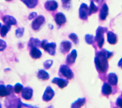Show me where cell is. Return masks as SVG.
Segmentation results:
<instances>
[{
	"mask_svg": "<svg viewBox=\"0 0 122 108\" xmlns=\"http://www.w3.org/2000/svg\"><path fill=\"white\" fill-rule=\"evenodd\" d=\"M108 58H107L100 51L96 53L94 58V63L97 70L101 73H105L109 68L108 62Z\"/></svg>",
	"mask_w": 122,
	"mask_h": 108,
	"instance_id": "obj_1",
	"label": "cell"
},
{
	"mask_svg": "<svg viewBox=\"0 0 122 108\" xmlns=\"http://www.w3.org/2000/svg\"><path fill=\"white\" fill-rule=\"evenodd\" d=\"M4 104L7 108H17L22 107V102L20 98L16 97L14 94H11L5 98Z\"/></svg>",
	"mask_w": 122,
	"mask_h": 108,
	"instance_id": "obj_2",
	"label": "cell"
},
{
	"mask_svg": "<svg viewBox=\"0 0 122 108\" xmlns=\"http://www.w3.org/2000/svg\"><path fill=\"white\" fill-rule=\"evenodd\" d=\"M108 28L105 27H102L99 26L96 31V36L94 37L95 41L97 42L98 46L101 48L104 42V33H106Z\"/></svg>",
	"mask_w": 122,
	"mask_h": 108,
	"instance_id": "obj_3",
	"label": "cell"
},
{
	"mask_svg": "<svg viewBox=\"0 0 122 108\" xmlns=\"http://www.w3.org/2000/svg\"><path fill=\"white\" fill-rule=\"evenodd\" d=\"M59 74L69 80L72 79L74 77V74L72 70L66 64H62L60 66Z\"/></svg>",
	"mask_w": 122,
	"mask_h": 108,
	"instance_id": "obj_4",
	"label": "cell"
},
{
	"mask_svg": "<svg viewBox=\"0 0 122 108\" xmlns=\"http://www.w3.org/2000/svg\"><path fill=\"white\" fill-rule=\"evenodd\" d=\"M13 87L10 84L5 86L0 84V97H7L13 93Z\"/></svg>",
	"mask_w": 122,
	"mask_h": 108,
	"instance_id": "obj_5",
	"label": "cell"
},
{
	"mask_svg": "<svg viewBox=\"0 0 122 108\" xmlns=\"http://www.w3.org/2000/svg\"><path fill=\"white\" fill-rule=\"evenodd\" d=\"M45 18L42 15H39L36 17L31 23V28L35 31L38 30L41 26L45 22Z\"/></svg>",
	"mask_w": 122,
	"mask_h": 108,
	"instance_id": "obj_6",
	"label": "cell"
},
{
	"mask_svg": "<svg viewBox=\"0 0 122 108\" xmlns=\"http://www.w3.org/2000/svg\"><path fill=\"white\" fill-rule=\"evenodd\" d=\"M79 18L82 20H87L88 16L89 15V7L88 5L84 3H82L79 9Z\"/></svg>",
	"mask_w": 122,
	"mask_h": 108,
	"instance_id": "obj_7",
	"label": "cell"
},
{
	"mask_svg": "<svg viewBox=\"0 0 122 108\" xmlns=\"http://www.w3.org/2000/svg\"><path fill=\"white\" fill-rule=\"evenodd\" d=\"M55 92L51 86H47L42 96V100L45 102H48L51 100L54 96Z\"/></svg>",
	"mask_w": 122,
	"mask_h": 108,
	"instance_id": "obj_8",
	"label": "cell"
},
{
	"mask_svg": "<svg viewBox=\"0 0 122 108\" xmlns=\"http://www.w3.org/2000/svg\"><path fill=\"white\" fill-rule=\"evenodd\" d=\"M56 44L54 42L47 43L42 47L45 51L51 55H54L56 53Z\"/></svg>",
	"mask_w": 122,
	"mask_h": 108,
	"instance_id": "obj_9",
	"label": "cell"
},
{
	"mask_svg": "<svg viewBox=\"0 0 122 108\" xmlns=\"http://www.w3.org/2000/svg\"><path fill=\"white\" fill-rule=\"evenodd\" d=\"M33 89L30 87H26L23 88L21 91V97L25 100H30L33 96Z\"/></svg>",
	"mask_w": 122,
	"mask_h": 108,
	"instance_id": "obj_10",
	"label": "cell"
},
{
	"mask_svg": "<svg viewBox=\"0 0 122 108\" xmlns=\"http://www.w3.org/2000/svg\"><path fill=\"white\" fill-rule=\"evenodd\" d=\"M58 4L55 0H48L44 4V8L49 11H53L58 8Z\"/></svg>",
	"mask_w": 122,
	"mask_h": 108,
	"instance_id": "obj_11",
	"label": "cell"
},
{
	"mask_svg": "<svg viewBox=\"0 0 122 108\" xmlns=\"http://www.w3.org/2000/svg\"><path fill=\"white\" fill-rule=\"evenodd\" d=\"M54 20L57 25L61 26L66 23V18L63 13L58 12L55 15Z\"/></svg>",
	"mask_w": 122,
	"mask_h": 108,
	"instance_id": "obj_12",
	"label": "cell"
},
{
	"mask_svg": "<svg viewBox=\"0 0 122 108\" xmlns=\"http://www.w3.org/2000/svg\"><path fill=\"white\" fill-rule=\"evenodd\" d=\"M51 82L53 84H57L61 89H63L68 85L69 81L66 79L58 77H54L52 80Z\"/></svg>",
	"mask_w": 122,
	"mask_h": 108,
	"instance_id": "obj_13",
	"label": "cell"
},
{
	"mask_svg": "<svg viewBox=\"0 0 122 108\" xmlns=\"http://www.w3.org/2000/svg\"><path fill=\"white\" fill-rule=\"evenodd\" d=\"M2 20L3 22L6 25L11 27V25H16L17 20L14 17L12 16L6 15H4L2 18Z\"/></svg>",
	"mask_w": 122,
	"mask_h": 108,
	"instance_id": "obj_14",
	"label": "cell"
},
{
	"mask_svg": "<svg viewBox=\"0 0 122 108\" xmlns=\"http://www.w3.org/2000/svg\"><path fill=\"white\" fill-rule=\"evenodd\" d=\"M77 56V54L76 50L75 49L72 50L71 52L67 55L65 61L66 63L68 65L73 64L75 62Z\"/></svg>",
	"mask_w": 122,
	"mask_h": 108,
	"instance_id": "obj_15",
	"label": "cell"
},
{
	"mask_svg": "<svg viewBox=\"0 0 122 108\" xmlns=\"http://www.w3.org/2000/svg\"><path fill=\"white\" fill-rule=\"evenodd\" d=\"M71 47V43L69 41H63L60 44V50L61 53H68Z\"/></svg>",
	"mask_w": 122,
	"mask_h": 108,
	"instance_id": "obj_16",
	"label": "cell"
},
{
	"mask_svg": "<svg viewBox=\"0 0 122 108\" xmlns=\"http://www.w3.org/2000/svg\"><path fill=\"white\" fill-rule=\"evenodd\" d=\"M30 55L33 59H36L41 57L42 55V53L40 50L37 48V47H33L30 48Z\"/></svg>",
	"mask_w": 122,
	"mask_h": 108,
	"instance_id": "obj_17",
	"label": "cell"
},
{
	"mask_svg": "<svg viewBox=\"0 0 122 108\" xmlns=\"http://www.w3.org/2000/svg\"><path fill=\"white\" fill-rule=\"evenodd\" d=\"M108 7L106 3H104L102 6L99 14V17L102 20H104L106 19L108 14Z\"/></svg>",
	"mask_w": 122,
	"mask_h": 108,
	"instance_id": "obj_18",
	"label": "cell"
},
{
	"mask_svg": "<svg viewBox=\"0 0 122 108\" xmlns=\"http://www.w3.org/2000/svg\"><path fill=\"white\" fill-rule=\"evenodd\" d=\"M107 41L111 45H114L117 42V35L112 31H109L107 33Z\"/></svg>",
	"mask_w": 122,
	"mask_h": 108,
	"instance_id": "obj_19",
	"label": "cell"
},
{
	"mask_svg": "<svg viewBox=\"0 0 122 108\" xmlns=\"http://www.w3.org/2000/svg\"><path fill=\"white\" fill-rule=\"evenodd\" d=\"M102 92L105 96L110 95L112 92V88L109 83L104 82L102 86Z\"/></svg>",
	"mask_w": 122,
	"mask_h": 108,
	"instance_id": "obj_20",
	"label": "cell"
},
{
	"mask_svg": "<svg viewBox=\"0 0 122 108\" xmlns=\"http://www.w3.org/2000/svg\"><path fill=\"white\" fill-rule=\"evenodd\" d=\"M108 83L113 86H115L118 83V77L117 75L113 72L110 73L108 76Z\"/></svg>",
	"mask_w": 122,
	"mask_h": 108,
	"instance_id": "obj_21",
	"label": "cell"
},
{
	"mask_svg": "<svg viewBox=\"0 0 122 108\" xmlns=\"http://www.w3.org/2000/svg\"><path fill=\"white\" fill-rule=\"evenodd\" d=\"M41 41L38 38H35L34 37H30L29 42H28V46L30 48L35 47H41Z\"/></svg>",
	"mask_w": 122,
	"mask_h": 108,
	"instance_id": "obj_22",
	"label": "cell"
},
{
	"mask_svg": "<svg viewBox=\"0 0 122 108\" xmlns=\"http://www.w3.org/2000/svg\"><path fill=\"white\" fill-rule=\"evenodd\" d=\"M37 77L38 79L42 80H47L50 78L49 74L44 70H40L37 74Z\"/></svg>",
	"mask_w": 122,
	"mask_h": 108,
	"instance_id": "obj_23",
	"label": "cell"
},
{
	"mask_svg": "<svg viewBox=\"0 0 122 108\" xmlns=\"http://www.w3.org/2000/svg\"><path fill=\"white\" fill-rule=\"evenodd\" d=\"M86 102V99L85 98H79L77 100L73 102L71 105V107L73 108H78L82 106Z\"/></svg>",
	"mask_w": 122,
	"mask_h": 108,
	"instance_id": "obj_24",
	"label": "cell"
},
{
	"mask_svg": "<svg viewBox=\"0 0 122 108\" xmlns=\"http://www.w3.org/2000/svg\"><path fill=\"white\" fill-rule=\"evenodd\" d=\"M28 8L32 9L35 8L38 2V0H20Z\"/></svg>",
	"mask_w": 122,
	"mask_h": 108,
	"instance_id": "obj_25",
	"label": "cell"
},
{
	"mask_svg": "<svg viewBox=\"0 0 122 108\" xmlns=\"http://www.w3.org/2000/svg\"><path fill=\"white\" fill-rule=\"evenodd\" d=\"M98 10V7L95 5L92 0H91L90 6L89 8V15L96 13Z\"/></svg>",
	"mask_w": 122,
	"mask_h": 108,
	"instance_id": "obj_26",
	"label": "cell"
},
{
	"mask_svg": "<svg viewBox=\"0 0 122 108\" xmlns=\"http://www.w3.org/2000/svg\"><path fill=\"white\" fill-rule=\"evenodd\" d=\"M10 28V27L7 25H2L0 29V35L2 37H4Z\"/></svg>",
	"mask_w": 122,
	"mask_h": 108,
	"instance_id": "obj_27",
	"label": "cell"
},
{
	"mask_svg": "<svg viewBox=\"0 0 122 108\" xmlns=\"http://www.w3.org/2000/svg\"><path fill=\"white\" fill-rule=\"evenodd\" d=\"M85 40L87 44L89 45H92L95 41V38L93 35L87 34L85 35Z\"/></svg>",
	"mask_w": 122,
	"mask_h": 108,
	"instance_id": "obj_28",
	"label": "cell"
},
{
	"mask_svg": "<svg viewBox=\"0 0 122 108\" xmlns=\"http://www.w3.org/2000/svg\"><path fill=\"white\" fill-rule=\"evenodd\" d=\"M23 88V86L20 83H17L13 87L14 92L16 94H19L22 91Z\"/></svg>",
	"mask_w": 122,
	"mask_h": 108,
	"instance_id": "obj_29",
	"label": "cell"
},
{
	"mask_svg": "<svg viewBox=\"0 0 122 108\" xmlns=\"http://www.w3.org/2000/svg\"><path fill=\"white\" fill-rule=\"evenodd\" d=\"M24 32V28L23 27H18L15 31L16 36L18 38L21 37L22 36Z\"/></svg>",
	"mask_w": 122,
	"mask_h": 108,
	"instance_id": "obj_30",
	"label": "cell"
},
{
	"mask_svg": "<svg viewBox=\"0 0 122 108\" xmlns=\"http://www.w3.org/2000/svg\"><path fill=\"white\" fill-rule=\"evenodd\" d=\"M69 37L72 41L75 44L77 45L79 43V39L78 36L75 33H71L69 35Z\"/></svg>",
	"mask_w": 122,
	"mask_h": 108,
	"instance_id": "obj_31",
	"label": "cell"
},
{
	"mask_svg": "<svg viewBox=\"0 0 122 108\" xmlns=\"http://www.w3.org/2000/svg\"><path fill=\"white\" fill-rule=\"evenodd\" d=\"M53 64V60H47L43 63V67L45 69H49L51 68Z\"/></svg>",
	"mask_w": 122,
	"mask_h": 108,
	"instance_id": "obj_32",
	"label": "cell"
},
{
	"mask_svg": "<svg viewBox=\"0 0 122 108\" xmlns=\"http://www.w3.org/2000/svg\"><path fill=\"white\" fill-rule=\"evenodd\" d=\"M7 47V44L6 42L0 39V52L3 51L5 49H6Z\"/></svg>",
	"mask_w": 122,
	"mask_h": 108,
	"instance_id": "obj_33",
	"label": "cell"
},
{
	"mask_svg": "<svg viewBox=\"0 0 122 108\" xmlns=\"http://www.w3.org/2000/svg\"><path fill=\"white\" fill-rule=\"evenodd\" d=\"M116 105L120 108H122V97L119 96L116 99Z\"/></svg>",
	"mask_w": 122,
	"mask_h": 108,
	"instance_id": "obj_34",
	"label": "cell"
},
{
	"mask_svg": "<svg viewBox=\"0 0 122 108\" xmlns=\"http://www.w3.org/2000/svg\"><path fill=\"white\" fill-rule=\"evenodd\" d=\"M63 7L65 8H67V7L70 8V1L71 0H61Z\"/></svg>",
	"mask_w": 122,
	"mask_h": 108,
	"instance_id": "obj_35",
	"label": "cell"
},
{
	"mask_svg": "<svg viewBox=\"0 0 122 108\" xmlns=\"http://www.w3.org/2000/svg\"><path fill=\"white\" fill-rule=\"evenodd\" d=\"M37 16V13L35 12H32L29 14L28 16V19L29 20H31L34 18H36Z\"/></svg>",
	"mask_w": 122,
	"mask_h": 108,
	"instance_id": "obj_36",
	"label": "cell"
},
{
	"mask_svg": "<svg viewBox=\"0 0 122 108\" xmlns=\"http://www.w3.org/2000/svg\"><path fill=\"white\" fill-rule=\"evenodd\" d=\"M48 42L47 40L46 39H43L41 41V47L42 48V47H43V46Z\"/></svg>",
	"mask_w": 122,
	"mask_h": 108,
	"instance_id": "obj_37",
	"label": "cell"
},
{
	"mask_svg": "<svg viewBox=\"0 0 122 108\" xmlns=\"http://www.w3.org/2000/svg\"><path fill=\"white\" fill-rule=\"evenodd\" d=\"M118 66H119L120 67L122 68V58L119 61L118 63Z\"/></svg>",
	"mask_w": 122,
	"mask_h": 108,
	"instance_id": "obj_38",
	"label": "cell"
},
{
	"mask_svg": "<svg viewBox=\"0 0 122 108\" xmlns=\"http://www.w3.org/2000/svg\"><path fill=\"white\" fill-rule=\"evenodd\" d=\"M49 28H50V29H53V25H51V24H49Z\"/></svg>",
	"mask_w": 122,
	"mask_h": 108,
	"instance_id": "obj_39",
	"label": "cell"
},
{
	"mask_svg": "<svg viewBox=\"0 0 122 108\" xmlns=\"http://www.w3.org/2000/svg\"><path fill=\"white\" fill-rule=\"evenodd\" d=\"M10 68H6V69L4 70V71H6V72H7L8 71H10Z\"/></svg>",
	"mask_w": 122,
	"mask_h": 108,
	"instance_id": "obj_40",
	"label": "cell"
},
{
	"mask_svg": "<svg viewBox=\"0 0 122 108\" xmlns=\"http://www.w3.org/2000/svg\"><path fill=\"white\" fill-rule=\"evenodd\" d=\"M1 27V23L0 22V27Z\"/></svg>",
	"mask_w": 122,
	"mask_h": 108,
	"instance_id": "obj_41",
	"label": "cell"
},
{
	"mask_svg": "<svg viewBox=\"0 0 122 108\" xmlns=\"http://www.w3.org/2000/svg\"><path fill=\"white\" fill-rule=\"evenodd\" d=\"M2 107V106H1V104H0V108H1Z\"/></svg>",
	"mask_w": 122,
	"mask_h": 108,
	"instance_id": "obj_42",
	"label": "cell"
},
{
	"mask_svg": "<svg viewBox=\"0 0 122 108\" xmlns=\"http://www.w3.org/2000/svg\"><path fill=\"white\" fill-rule=\"evenodd\" d=\"M6 0V1H11V0Z\"/></svg>",
	"mask_w": 122,
	"mask_h": 108,
	"instance_id": "obj_43",
	"label": "cell"
},
{
	"mask_svg": "<svg viewBox=\"0 0 122 108\" xmlns=\"http://www.w3.org/2000/svg\"><path fill=\"white\" fill-rule=\"evenodd\" d=\"M121 97H122V95H121Z\"/></svg>",
	"mask_w": 122,
	"mask_h": 108,
	"instance_id": "obj_44",
	"label": "cell"
},
{
	"mask_svg": "<svg viewBox=\"0 0 122 108\" xmlns=\"http://www.w3.org/2000/svg\"></svg>",
	"mask_w": 122,
	"mask_h": 108,
	"instance_id": "obj_45",
	"label": "cell"
}]
</instances>
